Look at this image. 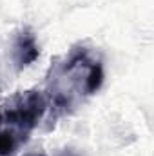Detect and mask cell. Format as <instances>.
<instances>
[{"instance_id": "obj_1", "label": "cell", "mask_w": 154, "mask_h": 156, "mask_svg": "<svg viewBox=\"0 0 154 156\" xmlns=\"http://www.w3.org/2000/svg\"><path fill=\"white\" fill-rule=\"evenodd\" d=\"M44 111H45V102L42 94L29 91L22 94L11 107H7V120L11 122V125L29 131L40 122Z\"/></svg>"}, {"instance_id": "obj_2", "label": "cell", "mask_w": 154, "mask_h": 156, "mask_svg": "<svg viewBox=\"0 0 154 156\" xmlns=\"http://www.w3.org/2000/svg\"><path fill=\"white\" fill-rule=\"evenodd\" d=\"M38 56V45L33 35H20L16 42V60L20 66H29Z\"/></svg>"}, {"instance_id": "obj_3", "label": "cell", "mask_w": 154, "mask_h": 156, "mask_svg": "<svg viewBox=\"0 0 154 156\" xmlns=\"http://www.w3.org/2000/svg\"><path fill=\"white\" fill-rule=\"evenodd\" d=\"M18 136L15 131H0V156H9L18 149Z\"/></svg>"}, {"instance_id": "obj_4", "label": "cell", "mask_w": 154, "mask_h": 156, "mask_svg": "<svg viewBox=\"0 0 154 156\" xmlns=\"http://www.w3.org/2000/svg\"><path fill=\"white\" fill-rule=\"evenodd\" d=\"M0 122H2V113H0Z\"/></svg>"}]
</instances>
